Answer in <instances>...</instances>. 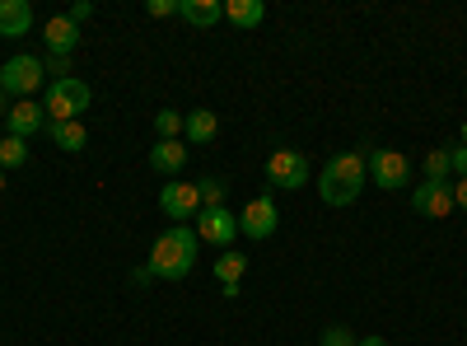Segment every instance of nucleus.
<instances>
[{"label":"nucleus","instance_id":"nucleus-26","mask_svg":"<svg viewBox=\"0 0 467 346\" xmlns=\"http://www.w3.org/2000/svg\"><path fill=\"white\" fill-rule=\"evenodd\" d=\"M449 169L458 178H467V145H449Z\"/></svg>","mask_w":467,"mask_h":346},{"label":"nucleus","instance_id":"nucleus-8","mask_svg":"<svg viewBox=\"0 0 467 346\" xmlns=\"http://www.w3.org/2000/svg\"><path fill=\"white\" fill-rule=\"evenodd\" d=\"M197 239L224 253L234 239H239V215H234L229 206H211V211H202V215H197Z\"/></svg>","mask_w":467,"mask_h":346},{"label":"nucleus","instance_id":"nucleus-2","mask_svg":"<svg viewBox=\"0 0 467 346\" xmlns=\"http://www.w3.org/2000/svg\"><path fill=\"white\" fill-rule=\"evenodd\" d=\"M369 183V169H365V155H356V150H346V155H332L318 173V197L327 206H350L360 202V192Z\"/></svg>","mask_w":467,"mask_h":346},{"label":"nucleus","instance_id":"nucleus-19","mask_svg":"<svg viewBox=\"0 0 467 346\" xmlns=\"http://www.w3.org/2000/svg\"><path fill=\"white\" fill-rule=\"evenodd\" d=\"M244 272H248V257H244V253H229V248H224V253L215 257V281H220V286H224V281H244Z\"/></svg>","mask_w":467,"mask_h":346},{"label":"nucleus","instance_id":"nucleus-32","mask_svg":"<svg viewBox=\"0 0 467 346\" xmlns=\"http://www.w3.org/2000/svg\"><path fill=\"white\" fill-rule=\"evenodd\" d=\"M462 145H467V127H462Z\"/></svg>","mask_w":467,"mask_h":346},{"label":"nucleus","instance_id":"nucleus-24","mask_svg":"<svg viewBox=\"0 0 467 346\" xmlns=\"http://www.w3.org/2000/svg\"><path fill=\"white\" fill-rule=\"evenodd\" d=\"M318 346H360V337L350 332V328H341V323H332V328H323Z\"/></svg>","mask_w":467,"mask_h":346},{"label":"nucleus","instance_id":"nucleus-27","mask_svg":"<svg viewBox=\"0 0 467 346\" xmlns=\"http://www.w3.org/2000/svg\"><path fill=\"white\" fill-rule=\"evenodd\" d=\"M66 19L70 24H85V19H94V5H89V0H75V5L66 10Z\"/></svg>","mask_w":467,"mask_h":346},{"label":"nucleus","instance_id":"nucleus-22","mask_svg":"<svg viewBox=\"0 0 467 346\" xmlns=\"http://www.w3.org/2000/svg\"><path fill=\"white\" fill-rule=\"evenodd\" d=\"M449 145H440V150H431V155H425V178L431 183H449Z\"/></svg>","mask_w":467,"mask_h":346},{"label":"nucleus","instance_id":"nucleus-29","mask_svg":"<svg viewBox=\"0 0 467 346\" xmlns=\"http://www.w3.org/2000/svg\"><path fill=\"white\" fill-rule=\"evenodd\" d=\"M453 206L467 211V178H453Z\"/></svg>","mask_w":467,"mask_h":346},{"label":"nucleus","instance_id":"nucleus-5","mask_svg":"<svg viewBox=\"0 0 467 346\" xmlns=\"http://www.w3.org/2000/svg\"><path fill=\"white\" fill-rule=\"evenodd\" d=\"M365 169H369L374 187H383V192L411 187V160L402 155V150H369V155H365Z\"/></svg>","mask_w":467,"mask_h":346},{"label":"nucleus","instance_id":"nucleus-20","mask_svg":"<svg viewBox=\"0 0 467 346\" xmlns=\"http://www.w3.org/2000/svg\"><path fill=\"white\" fill-rule=\"evenodd\" d=\"M28 164V141H19V136H0V169H24Z\"/></svg>","mask_w":467,"mask_h":346},{"label":"nucleus","instance_id":"nucleus-17","mask_svg":"<svg viewBox=\"0 0 467 346\" xmlns=\"http://www.w3.org/2000/svg\"><path fill=\"white\" fill-rule=\"evenodd\" d=\"M47 136H52L57 150H66V155H75V150H85V145H89L85 122H47Z\"/></svg>","mask_w":467,"mask_h":346},{"label":"nucleus","instance_id":"nucleus-15","mask_svg":"<svg viewBox=\"0 0 467 346\" xmlns=\"http://www.w3.org/2000/svg\"><path fill=\"white\" fill-rule=\"evenodd\" d=\"M182 136H187V145H211L220 136V118H215L211 108L187 112V118H182Z\"/></svg>","mask_w":467,"mask_h":346},{"label":"nucleus","instance_id":"nucleus-21","mask_svg":"<svg viewBox=\"0 0 467 346\" xmlns=\"http://www.w3.org/2000/svg\"><path fill=\"white\" fill-rule=\"evenodd\" d=\"M154 136H160V141H178L182 136V112H173V108L154 112Z\"/></svg>","mask_w":467,"mask_h":346},{"label":"nucleus","instance_id":"nucleus-14","mask_svg":"<svg viewBox=\"0 0 467 346\" xmlns=\"http://www.w3.org/2000/svg\"><path fill=\"white\" fill-rule=\"evenodd\" d=\"M28 28H33L28 0H0V37H24Z\"/></svg>","mask_w":467,"mask_h":346},{"label":"nucleus","instance_id":"nucleus-18","mask_svg":"<svg viewBox=\"0 0 467 346\" xmlns=\"http://www.w3.org/2000/svg\"><path fill=\"white\" fill-rule=\"evenodd\" d=\"M224 19L234 28H257L266 19V5L262 0H224Z\"/></svg>","mask_w":467,"mask_h":346},{"label":"nucleus","instance_id":"nucleus-9","mask_svg":"<svg viewBox=\"0 0 467 346\" xmlns=\"http://www.w3.org/2000/svg\"><path fill=\"white\" fill-rule=\"evenodd\" d=\"M411 211H416V215H431V220L453 215V178H449V183L420 178V187H411Z\"/></svg>","mask_w":467,"mask_h":346},{"label":"nucleus","instance_id":"nucleus-28","mask_svg":"<svg viewBox=\"0 0 467 346\" xmlns=\"http://www.w3.org/2000/svg\"><path fill=\"white\" fill-rule=\"evenodd\" d=\"M43 70H52L57 80H66V75H70V57H47V61H43Z\"/></svg>","mask_w":467,"mask_h":346},{"label":"nucleus","instance_id":"nucleus-31","mask_svg":"<svg viewBox=\"0 0 467 346\" xmlns=\"http://www.w3.org/2000/svg\"><path fill=\"white\" fill-rule=\"evenodd\" d=\"M0 192H5V169H0Z\"/></svg>","mask_w":467,"mask_h":346},{"label":"nucleus","instance_id":"nucleus-25","mask_svg":"<svg viewBox=\"0 0 467 346\" xmlns=\"http://www.w3.org/2000/svg\"><path fill=\"white\" fill-rule=\"evenodd\" d=\"M145 15L150 19H169V15H178V0H145Z\"/></svg>","mask_w":467,"mask_h":346},{"label":"nucleus","instance_id":"nucleus-6","mask_svg":"<svg viewBox=\"0 0 467 346\" xmlns=\"http://www.w3.org/2000/svg\"><path fill=\"white\" fill-rule=\"evenodd\" d=\"M266 183L281 187V192L308 187V160L299 155V150H271V160H266Z\"/></svg>","mask_w":467,"mask_h":346},{"label":"nucleus","instance_id":"nucleus-13","mask_svg":"<svg viewBox=\"0 0 467 346\" xmlns=\"http://www.w3.org/2000/svg\"><path fill=\"white\" fill-rule=\"evenodd\" d=\"M150 169L154 173H164V178H178L187 169V145L182 141H154L150 150Z\"/></svg>","mask_w":467,"mask_h":346},{"label":"nucleus","instance_id":"nucleus-10","mask_svg":"<svg viewBox=\"0 0 467 346\" xmlns=\"http://www.w3.org/2000/svg\"><path fill=\"white\" fill-rule=\"evenodd\" d=\"M276 225H281V211H276L271 197H253L239 211V235H248V239H271V235H276Z\"/></svg>","mask_w":467,"mask_h":346},{"label":"nucleus","instance_id":"nucleus-23","mask_svg":"<svg viewBox=\"0 0 467 346\" xmlns=\"http://www.w3.org/2000/svg\"><path fill=\"white\" fill-rule=\"evenodd\" d=\"M197 192H202V211H211V206H224V178H197Z\"/></svg>","mask_w":467,"mask_h":346},{"label":"nucleus","instance_id":"nucleus-16","mask_svg":"<svg viewBox=\"0 0 467 346\" xmlns=\"http://www.w3.org/2000/svg\"><path fill=\"white\" fill-rule=\"evenodd\" d=\"M178 19H187L192 28H211L224 19V5L220 0H178Z\"/></svg>","mask_w":467,"mask_h":346},{"label":"nucleus","instance_id":"nucleus-4","mask_svg":"<svg viewBox=\"0 0 467 346\" xmlns=\"http://www.w3.org/2000/svg\"><path fill=\"white\" fill-rule=\"evenodd\" d=\"M43 80H47L43 57L19 52V57H10L5 66H0V94H10L15 103H19V99H33L37 89H43Z\"/></svg>","mask_w":467,"mask_h":346},{"label":"nucleus","instance_id":"nucleus-11","mask_svg":"<svg viewBox=\"0 0 467 346\" xmlns=\"http://www.w3.org/2000/svg\"><path fill=\"white\" fill-rule=\"evenodd\" d=\"M37 131H47V108H37L33 99H19V103H10V112H5V136L33 141Z\"/></svg>","mask_w":467,"mask_h":346},{"label":"nucleus","instance_id":"nucleus-7","mask_svg":"<svg viewBox=\"0 0 467 346\" xmlns=\"http://www.w3.org/2000/svg\"><path fill=\"white\" fill-rule=\"evenodd\" d=\"M160 211H164L173 225L197 220V215H202V192H197V183H182V178H173L169 187H160Z\"/></svg>","mask_w":467,"mask_h":346},{"label":"nucleus","instance_id":"nucleus-1","mask_svg":"<svg viewBox=\"0 0 467 346\" xmlns=\"http://www.w3.org/2000/svg\"><path fill=\"white\" fill-rule=\"evenodd\" d=\"M197 229L192 225H169L160 239H154L150 248V277H160V281H182L192 267H197Z\"/></svg>","mask_w":467,"mask_h":346},{"label":"nucleus","instance_id":"nucleus-30","mask_svg":"<svg viewBox=\"0 0 467 346\" xmlns=\"http://www.w3.org/2000/svg\"><path fill=\"white\" fill-rule=\"evenodd\" d=\"M360 346H388L383 337H360Z\"/></svg>","mask_w":467,"mask_h":346},{"label":"nucleus","instance_id":"nucleus-12","mask_svg":"<svg viewBox=\"0 0 467 346\" xmlns=\"http://www.w3.org/2000/svg\"><path fill=\"white\" fill-rule=\"evenodd\" d=\"M80 24H70L66 15H57V19H47V28H43V43H47V57H70L75 47H80Z\"/></svg>","mask_w":467,"mask_h":346},{"label":"nucleus","instance_id":"nucleus-3","mask_svg":"<svg viewBox=\"0 0 467 346\" xmlns=\"http://www.w3.org/2000/svg\"><path fill=\"white\" fill-rule=\"evenodd\" d=\"M94 103V89L80 80V75H66V80L47 85V118L52 122H80Z\"/></svg>","mask_w":467,"mask_h":346}]
</instances>
